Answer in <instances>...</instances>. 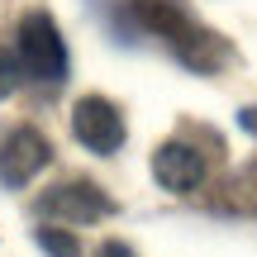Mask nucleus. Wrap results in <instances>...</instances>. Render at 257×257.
Listing matches in <instances>:
<instances>
[{
    "label": "nucleus",
    "instance_id": "nucleus-1",
    "mask_svg": "<svg viewBox=\"0 0 257 257\" xmlns=\"http://www.w3.org/2000/svg\"><path fill=\"white\" fill-rule=\"evenodd\" d=\"M134 10H138V24H143L148 34L167 38L172 53L181 57L186 67H195V72H214V67L224 62V53H229V43H224L219 34H210L205 24H195L176 0H138Z\"/></svg>",
    "mask_w": 257,
    "mask_h": 257
},
{
    "label": "nucleus",
    "instance_id": "nucleus-2",
    "mask_svg": "<svg viewBox=\"0 0 257 257\" xmlns=\"http://www.w3.org/2000/svg\"><path fill=\"white\" fill-rule=\"evenodd\" d=\"M19 62L34 81H48V86H57L67 76V43L43 10L24 15V24H19Z\"/></svg>",
    "mask_w": 257,
    "mask_h": 257
},
{
    "label": "nucleus",
    "instance_id": "nucleus-3",
    "mask_svg": "<svg viewBox=\"0 0 257 257\" xmlns=\"http://www.w3.org/2000/svg\"><path fill=\"white\" fill-rule=\"evenodd\" d=\"M72 134L81 148H91V153L110 157L124 148V114L114 110L105 95H81L72 110Z\"/></svg>",
    "mask_w": 257,
    "mask_h": 257
},
{
    "label": "nucleus",
    "instance_id": "nucleus-4",
    "mask_svg": "<svg viewBox=\"0 0 257 257\" xmlns=\"http://www.w3.org/2000/svg\"><path fill=\"white\" fill-rule=\"evenodd\" d=\"M48 162H53V148H48V138L38 134V128H10L5 143H0V186L19 191V186H29Z\"/></svg>",
    "mask_w": 257,
    "mask_h": 257
},
{
    "label": "nucleus",
    "instance_id": "nucleus-5",
    "mask_svg": "<svg viewBox=\"0 0 257 257\" xmlns=\"http://www.w3.org/2000/svg\"><path fill=\"white\" fill-rule=\"evenodd\" d=\"M38 214L67 219V224H100L110 214V195L91 181H62V186L38 195Z\"/></svg>",
    "mask_w": 257,
    "mask_h": 257
},
{
    "label": "nucleus",
    "instance_id": "nucleus-6",
    "mask_svg": "<svg viewBox=\"0 0 257 257\" xmlns=\"http://www.w3.org/2000/svg\"><path fill=\"white\" fill-rule=\"evenodd\" d=\"M153 176H157V186L186 195V191H195L205 181V157L191 143H162L157 157H153Z\"/></svg>",
    "mask_w": 257,
    "mask_h": 257
},
{
    "label": "nucleus",
    "instance_id": "nucleus-7",
    "mask_svg": "<svg viewBox=\"0 0 257 257\" xmlns=\"http://www.w3.org/2000/svg\"><path fill=\"white\" fill-rule=\"evenodd\" d=\"M38 248H43L48 257H81L72 229H57V224H43V229H38Z\"/></svg>",
    "mask_w": 257,
    "mask_h": 257
},
{
    "label": "nucleus",
    "instance_id": "nucleus-8",
    "mask_svg": "<svg viewBox=\"0 0 257 257\" xmlns=\"http://www.w3.org/2000/svg\"><path fill=\"white\" fill-rule=\"evenodd\" d=\"M15 86H19V62H15V53H5V48H0V100H5Z\"/></svg>",
    "mask_w": 257,
    "mask_h": 257
},
{
    "label": "nucleus",
    "instance_id": "nucleus-9",
    "mask_svg": "<svg viewBox=\"0 0 257 257\" xmlns=\"http://www.w3.org/2000/svg\"><path fill=\"white\" fill-rule=\"evenodd\" d=\"M100 257H134V248H128V243H105Z\"/></svg>",
    "mask_w": 257,
    "mask_h": 257
}]
</instances>
